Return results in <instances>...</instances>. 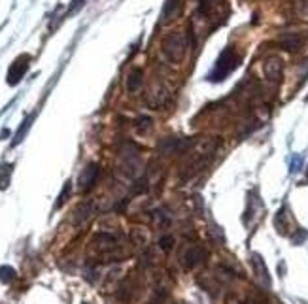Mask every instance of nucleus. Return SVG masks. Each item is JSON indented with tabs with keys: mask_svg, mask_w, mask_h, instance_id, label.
Segmentation results:
<instances>
[{
	"mask_svg": "<svg viewBox=\"0 0 308 304\" xmlns=\"http://www.w3.org/2000/svg\"><path fill=\"white\" fill-rule=\"evenodd\" d=\"M163 57L168 63H180L187 49V36L184 32H172L163 42Z\"/></svg>",
	"mask_w": 308,
	"mask_h": 304,
	"instance_id": "1",
	"label": "nucleus"
},
{
	"mask_svg": "<svg viewBox=\"0 0 308 304\" xmlns=\"http://www.w3.org/2000/svg\"><path fill=\"white\" fill-rule=\"evenodd\" d=\"M240 65V57L236 55V51L233 48H227L221 51V55L217 57V63H215L214 70L210 74V79L212 81H221L225 77L233 72L234 68Z\"/></svg>",
	"mask_w": 308,
	"mask_h": 304,
	"instance_id": "2",
	"label": "nucleus"
},
{
	"mask_svg": "<svg viewBox=\"0 0 308 304\" xmlns=\"http://www.w3.org/2000/svg\"><path fill=\"white\" fill-rule=\"evenodd\" d=\"M28 61H30L28 55H21V57H17L11 63V67H9V70H8L9 85H17L19 81L23 79V76L27 74V70H28Z\"/></svg>",
	"mask_w": 308,
	"mask_h": 304,
	"instance_id": "3",
	"label": "nucleus"
},
{
	"mask_svg": "<svg viewBox=\"0 0 308 304\" xmlns=\"http://www.w3.org/2000/svg\"><path fill=\"white\" fill-rule=\"evenodd\" d=\"M206 257H208V251H206L205 246H191L187 249L184 257H182V261H184V265L186 268H197L199 265H203L206 261Z\"/></svg>",
	"mask_w": 308,
	"mask_h": 304,
	"instance_id": "4",
	"label": "nucleus"
},
{
	"mask_svg": "<svg viewBox=\"0 0 308 304\" xmlns=\"http://www.w3.org/2000/svg\"><path fill=\"white\" fill-rule=\"evenodd\" d=\"M263 72L265 77L272 81V83H278L282 79V72H284V63L280 57H269L263 63Z\"/></svg>",
	"mask_w": 308,
	"mask_h": 304,
	"instance_id": "5",
	"label": "nucleus"
},
{
	"mask_svg": "<svg viewBox=\"0 0 308 304\" xmlns=\"http://www.w3.org/2000/svg\"><path fill=\"white\" fill-rule=\"evenodd\" d=\"M187 146H189L187 140H182V138H176V136H168V138L159 142V153H163V155L184 153L187 150Z\"/></svg>",
	"mask_w": 308,
	"mask_h": 304,
	"instance_id": "6",
	"label": "nucleus"
},
{
	"mask_svg": "<svg viewBox=\"0 0 308 304\" xmlns=\"http://www.w3.org/2000/svg\"><path fill=\"white\" fill-rule=\"evenodd\" d=\"M99 174H101V170H99V164H95V162L87 164L84 170H82V174H80V178H78L80 189L89 191L91 187H95V183H97V180H99Z\"/></svg>",
	"mask_w": 308,
	"mask_h": 304,
	"instance_id": "7",
	"label": "nucleus"
},
{
	"mask_svg": "<svg viewBox=\"0 0 308 304\" xmlns=\"http://www.w3.org/2000/svg\"><path fill=\"white\" fill-rule=\"evenodd\" d=\"M168 100H170V95H168V91L163 85H155L150 93H148V96H146V102H148V106L153 108V110L165 108V106L168 104Z\"/></svg>",
	"mask_w": 308,
	"mask_h": 304,
	"instance_id": "8",
	"label": "nucleus"
},
{
	"mask_svg": "<svg viewBox=\"0 0 308 304\" xmlns=\"http://www.w3.org/2000/svg\"><path fill=\"white\" fill-rule=\"evenodd\" d=\"M280 48L286 49V51H299L303 48V38H301L299 34H293V32H288V34H284L280 38Z\"/></svg>",
	"mask_w": 308,
	"mask_h": 304,
	"instance_id": "9",
	"label": "nucleus"
},
{
	"mask_svg": "<svg viewBox=\"0 0 308 304\" xmlns=\"http://www.w3.org/2000/svg\"><path fill=\"white\" fill-rule=\"evenodd\" d=\"M182 11V2L180 0H167L163 6V23H170L172 19H176Z\"/></svg>",
	"mask_w": 308,
	"mask_h": 304,
	"instance_id": "10",
	"label": "nucleus"
},
{
	"mask_svg": "<svg viewBox=\"0 0 308 304\" xmlns=\"http://www.w3.org/2000/svg\"><path fill=\"white\" fill-rule=\"evenodd\" d=\"M93 202H84V204H80L78 208H76L74 212V223L76 225H82V223H85L87 219L93 216Z\"/></svg>",
	"mask_w": 308,
	"mask_h": 304,
	"instance_id": "11",
	"label": "nucleus"
},
{
	"mask_svg": "<svg viewBox=\"0 0 308 304\" xmlns=\"http://www.w3.org/2000/svg\"><path fill=\"white\" fill-rule=\"evenodd\" d=\"M144 83V72H142L140 68H132L131 72H129V76H127V91H138Z\"/></svg>",
	"mask_w": 308,
	"mask_h": 304,
	"instance_id": "12",
	"label": "nucleus"
},
{
	"mask_svg": "<svg viewBox=\"0 0 308 304\" xmlns=\"http://www.w3.org/2000/svg\"><path fill=\"white\" fill-rule=\"evenodd\" d=\"M252 265H253V268H255V272H257V276L261 278L263 284L271 285V278H269V270H267V266H265V263H263L261 255L253 253V255H252Z\"/></svg>",
	"mask_w": 308,
	"mask_h": 304,
	"instance_id": "13",
	"label": "nucleus"
},
{
	"mask_svg": "<svg viewBox=\"0 0 308 304\" xmlns=\"http://www.w3.org/2000/svg\"><path fill=\"white\" fill-rule=\"evenodd\" d=\"M9 176H11V164H4L0 170V189H6L9 183Z\"/></svg>",
	"mask_w": 308,
	"mask_h": 304,
	"instance_id": "14",
	"label": "nucleus"
},
{
	"mask_svg": "<svg viewBox=\"0 0 308 304\" xmlns=\"http://www.w3.org/2000/svg\"><path fill=\"white\" fill-rule=\"evenodd\" d=\"M11 280H15V270H13L11 266H2V268H0V282L9 284Z\"/></svg>",
	"mask_w": 308,
	"mask_h": 304,
	"instance_id": "15",
	"label": "nucleus"
},
{
	"mask_svg": "<svg viewBox=\"0 0 308 304\" xmlns=\"http://www.w3.org/2000/svg\"><path fill=\"white\" fill-rule=\"evenodd\" d=\"M70 191H72V187H70V181H66V185L63 187V191H61V195H59V200H57V208H61L63 204H65L66 200H68V195H70Z\"/></svg>",
	"mask_w": 308,
	"mask_h": 304,
	"instance_id": "16",
	"label": "nucleus"
},
{
	"mask_svg": "<svg viewBox=\"0 0 308 304\" xmlns=\"http://www.w3.org/2000/svg\"><path fill=\"white\" fill-rule=\"evenodd\" d=\"M136 129H138L140 133H144V131H150L151 129V119L150 117H140V119L136 121Z\"/></svg>",
	"mask_w": 308,
	"mask_h": 304,
	"instance_id": "17",
	"label": "nucleus"
},
{
	"mask_svg": "<svg viewBox=\"0 0 308 304\" xmlns=\"http://www.w3.org/2000/svg\"><path fill=\"white\" fill-rule=\"evenodd\" d=\"M172 242H174V238L172 236H163L161 240H159V247H161V249H165V251H170Z\"/></svg>",
	"mask_w": 308,
	"mask_h": 304,
	"instance_id": "18",
	"label": "nucleus"
},
{
	"mask_svg": "<svg viewBox=\"0 0 308 304\" xmlns=\"http://www.w3.org/2000/svg\"><path fill=\"white\" fill-rule=\"evenodd\" d=\"M30 119H32V117H28L27 121H25V125L19 129V133H17V136H15V142H13V144H19L21 140H23V136H25V133H27L28 127H30Z\"/></svg>",
	"mask_w": 308,
	"mask_h": 304,
	"instance_id": "19",
	"label": "nucleus"
},
{
	"mask_svg": "<svg viewBox=\"0 0 308 304\" xmlns=\"http://www.w3.org/2000/svg\"><path fill=\"white\" fill-rule=\"evenodd\" d=\"M84 2H85V0H72V4H70L68 11H66V15H72V13H76V11L84 6Z\"/></svg>",
	"mask_w": 308,
	"mask_h": 304,
	"instance_id": "20",
	"label": "nucleus"
},
{
	"mask_svg": "<svg viewBox=\"0 0 308 304\" xmlns=\"http://www.w3.org/2000/svg\"><path fill=\"white\" fill-rule=\"evenodd\" d=\"M301 13L308 17V0H301Z\"/></svg>",
	"mask_w": 308,
	"mask_h": 304,
	"instance_id": "21",
	"label": "nucleus"
},
{
	"mask_svg": "<svg viewBox=\"0 0 308 304\" xmlns=\"http://www.w3.org/2000/svg\"><path fill=\"white\" fill-rule=\"evenodd\" d=\"M307 176H308V170H307Z\"/></svg>",
	"mask_w": 308,
	"mask_h": 304,
	"instance_id": "22",
	"label": "nucleus"
}]
</instances>
